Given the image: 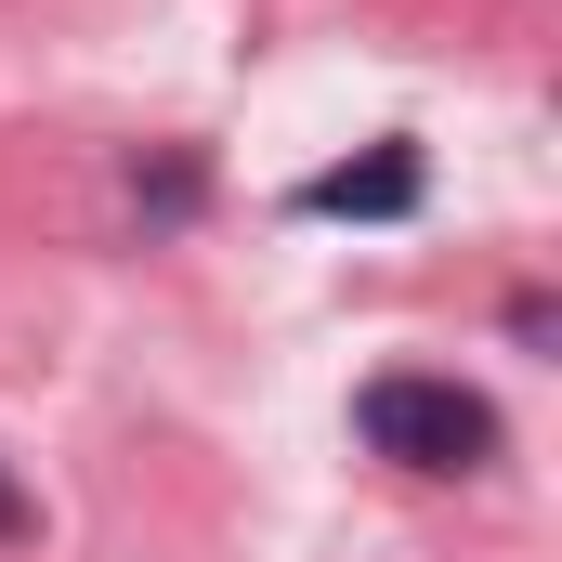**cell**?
Returning a JSON list of instances; mask_svg holds the SVG:
<instances>
[{
    "instance_id": "7a4b0ae2",
    "label": "cell",
    "mask_w": 562,
    "mask_h": 562,
    "mask_svg": "<svg viewBox=\"0 0 562 562\" xmlns=\"http://www.w3.org/2000/svg\"><path fill=\"white\" fill-rule=\"evenodd\" d=\"M419 196H431V170H419V144H367V157H340V170H314L288 210H314V223H419Z\"/></svg>"
},
{
    "instance_id": "3957f363",
    "label": "cell",
    "mask_w": 562,
    "mask_h": 562,
    "mask_svg": "<svg viewBox=\"0 0 562 562\" xmlns=\"http://www.w3.org/2000/svg\"><path fill=\"white\" fill-rule=\"evenodd\" d=\"M26 537H40V497H26V484H13V458H0V550H26Z\"/></svg>"
},
{
    "instance_id": "6da1fadb",
    "label": "cell",
    "mask_w": 562,
    "mask_h": 562,
    "mask_svg": "<svg viewBox=\"0 0 562 562\" xmlns=\"http://www.w3.org/2000/svg\"><path fill=\"white\" fill-rule=\"evenodd\" d=\"M353 431H367L393 471H484V458H497V406L458 393V380H419V367L367 380V393H353Z\"/></svg>"
}]
</instances>
